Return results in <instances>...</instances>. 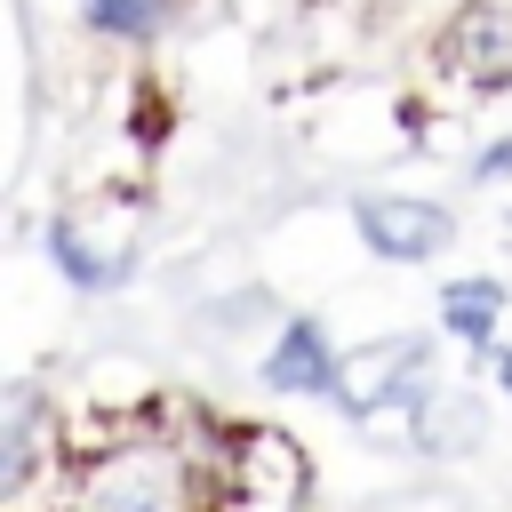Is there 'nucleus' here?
Listing matches in <instances>:
<instances>
[{
  "label": "nucleus",
  "instance_id": "f257e3e1",
  "mask_svg": "<svg viewBox=\"0 0 512 512\" xmlns=\"http://www.w3.org/2000/svg\"><path fill=\"white\" fill-rule=\"evenodd\" d=\"M72 448V512H208L216 488L200 480V464L168 440L160 408H104V416H72L64 424Z\"/></svg>",
  "mask_w": 512,
  "mask_h": 512
},
{
  "label": "nucleus",
  "instance_id": "f03ea898",
  "mask_svg": "<svg viewBox=\"0 0 512 512\" xmlns=\"http://www.w3.org/2000/svg\"><path fill=\"white\" fill-rule=\"evenodd\" d=\"M40 240H48V264L64 272V288H80V296H112L136 280V200H120V192L56 208L40 224Z\"/></svg>",
  "mask_w": 512,
  "mask_h": 512
},
{
  "label": "nucleus",
  "instance_id": "7ed1b4c3",
  "mask_svg": "<svg viewBox=\"0 0 512 512\" xmlns=\"http://www.w3.org/2000/svg\"><path fill=\"white\" fill-rule=\"evenodd\" d=\"M440 384V368H432V336H368V344H352L344 352V376H336V408L352 416V424H408V408L424 400Z\"/></svg>",
  "mask_w": 512,
  "mask_h": 512
},
{
  "label": "nucleus",
  "instance_id": "20e7f679",
  "mask_svg": "<svg viewBox=\"0 0 512 512\" xmlns=\"http://www.w3.org/2000/svg\"><path fill=\"white\" fill-rule=\"evenodd\" d=\"M208 512H312V456L280 424H240Z\"/></svg>",
  "mask_w": 512,
  "mask_h": 512
},
{
  "label": "nucleus",
  "instance_id": "39448f33",
  "mask_svg": "<svg viewBox=\"0 0 512 512\" xmlns=\"http://www.w3.org/2000/svg\"><path fill=\"white\" fill-rule=\"evenodd\" d=\"M432 64L464 96L512 88V0H456L432 32Z\"/></svg>",
  "mask_w": 512,
  "mask_h": 512
},
{
  "label": "nucleus",
  "instance_id": "423d86ee",
  "mask_svg": "<svg viewBox=\"0 0 512 512\" xmlns=\"http://www.w3.org/2000/svg\"><path fill=\"white\" fill-rule=\"evenodd\" d=\"M352 232L376 264H432L456 240V208L424 192H352Z\"/></svg>",
  "mask_w": 512,
  "mask_h": 512
},
{
  "label": "nucleus",
  "instance_id": "0eeeda50",
  "mask_svg": "<svg viewBox=\"0 0 512 512\" xmlns=\"http://www.w3.org/2000/svg\"><path fill=\"white\" fill-rule=\"evenodd\" d=\"M264 392H288V400H336V376H344V352L328 344V328L312 312H280L264 360H256Z\"/></svg>",
  "mask_w": 512,
  "mask_h": 512
},
{
  "label": "nucleus",
  "instance_id": "6e6552de",
  "mask_svg": "<svg viewBox=\"0 0 512 512\" xmlns=\"http://www.w3.org/2000/svg\"><path fill=\"white\" fill-rule=\"evenodd\" d=\"M408 448H424V456H472L480 440H488V408H480V392L464 384V376H440L416 408H408Z\"/></svg>",
  "mask_w": 512,
  "mask_h": 512
},
{
  "label": "nucleus",
  "instance_id": "1a4fd4ad",
  "mask_svg": "<svg viewBox=\"0 0 512 512\" xmlns=\"http://www.w3.org/2000/svg\"><path fill=\"white\" fill-rule=\"evenodd\" d=\"M504 312H512V296H504L496 272H464V280L440 288V336L464 344V352H480V360L504 352Z\"/></svg>",
  "mask_w": 512,
  "mask_h": 512
},
{
  "label": "nucleus",
  "instance_id": "9d476101",
  "mask_svg": "<svg viewBox=\"0 0 512 512\" xmlns=\"http://www.w3.org/2000/svg\"><path fill=\"white\" fill-rule=\"evenodd\" d=\"M184 8L192 0H80V24L96 40H112V48H152L160 32L184 24Z\"/></svg>",
  "mask_w": 512,
  "mask_h": 512
},
{
  "label": "nucleus",
  "instance_id": "9b49d317",
  "mask_svg": "<svg viewBox=\"0 0 512 512\" xmlns=\"http://www.w3.org/2000/svg\"><path fill=\"white\" fill-rule=\"evenodd\" d=\"M464 176H472V184H504V176H512V128H504V136H488V144L464 160Z\"/></svg>",
  "mask_w": 512,
  "mask_h": 512
},
{
  "label": "nucleus",
  "instance_id": "f8f14e48",
  "mask_svg": "<svg viewBox=\"0 0 512 512\" xmlns=\"http://www.w3.org/2000/svg\"><path fill=\"white\" fill-rule=\"evenodd\" d=\"M488 376H496V384H504V392H512V344H504V352H496V360H488Z\"/></svg>",
  "mask_w": 512,
  "mask_h": 512
},
{
  "label": "nucleus",
  "instance_id": "ddd939ff",
  "mask_svg": "<svg viewBox=\"0 0 512 512\" xmlns=\"http://www.w3.org/2000/svg\"><path fill=\"white\" fill-rule=\"evenodd\" d=\"M504 248H512V216H504Z\"/></svg>",
  "mask_w": 512,
  "mask_h": 512
}]
</instances>
